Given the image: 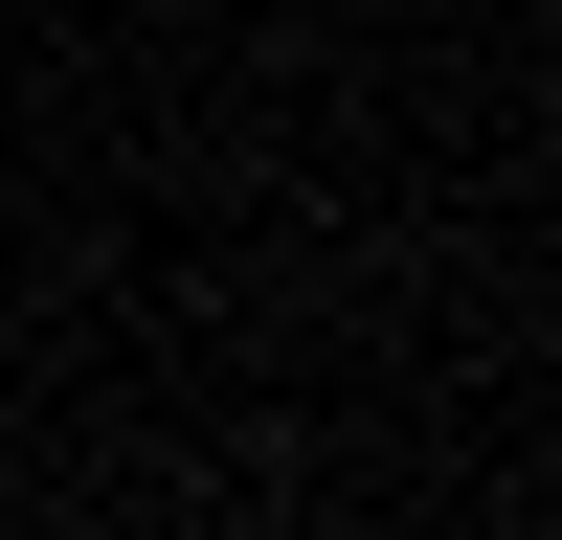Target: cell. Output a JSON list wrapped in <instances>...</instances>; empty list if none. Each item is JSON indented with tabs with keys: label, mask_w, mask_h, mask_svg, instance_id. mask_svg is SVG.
Here are the masks:
<instances>
[]
</instances>
